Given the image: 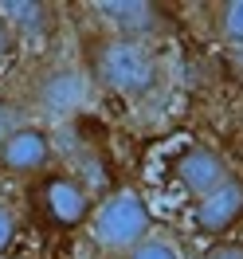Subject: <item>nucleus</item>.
<instances>
[{"instance_id": "20e7f679", "label": "nucleus", "mask_w": 243, "mask_h": 259, "mask_svg": "<svg viewBox=\"0 0 243 259\" xmlns=\"http://www.w3.org/2000/svg\"><path fill=\"white\" fill-rule=\"evenodd\" d=\"M35 208L51 228H79L90 224L94 200L86 193V185L71 173H47L35 185Z\"/></svg>"}, {"instance_id": "ddd939ff", "label": "nucleus", "mask_w": 243, "mask_h": 259, "mask_svg": "<svg viewBox=\"0 0 243 259\" xmlns=\"http://www.w3.org/2000/svg\"><path fill=\"white\" fill-rule=\"evenodd\" d=\"M20 126H24L20 110L12 106V102H4V98H0V146H4V142H8V138H12Z\"/></svg>"}, {"instance_id": "9d476101", "label": "nucleus", "mask_w": 243, "mask_h": 259, "mask_svg": "<svg viewBox=\"0 0 243 259\" xmlns=\"http://www.w3.org/2000/svg\"><path fill=\"white\" fill-rule=\"evenodd\" d=\"M204 16H208V32L224 48H243V0H216L204 8Z\"/></svg>"}, {"instance_id": "f03ea898", "label": "nucleus", "mask_w": 243, "mask_h": 259, "mask_svg": "<svg viewBox=\"0 0 243 259\" xmlns=\"http://www.w3.org/2000/svg\"><path fill=\"white\" fill-rule=\"evenodd\" d=\"M153 232V220H149V204L133 189H118L106 200L94 204V216H90V236H94L98 247L106 251H118L126 255L137 243Z\"/></svg>"}, {"instance_id": "7ed1b4c3", "label": "nucleus", "mask_w": 243, "mask_h": 259, "mask_svg": "<svg viewBox=\"0 0 243 259\" xmlns=\"http://www.w3.org/2000/svg\"><path fill=\"white\" fill-rule=\"evenodd\" d=\"M94 20L102 24V35L110 39H130V44H149L161 39L173 24H169V12L153 0H102V4H90Z\"/></svg>"}, {"instance_id": "f257e3e1", "label": "nucleus", "mask_w": 243, "mask_h": 259, "mask_svg": "<svg viewBox=\"0 0 243 259\" xmlns=\"http://www.w3.org/2000/svg\"><path fill=\"white\" fill-rule=\"evenodd\" d=\"M86 75H90V82L98 91H110V95L126 98V102H141L153 91H161L165 67L149 44L94 35L86 44Z\"/></svg>"}, {"instance_id": "4468645a", "label": "nucleus", "mask_w": 243, "mask_h": 259, "mask_svg": "<svg viewBox=\"0 0 243 259\" xmlns=\"http://www.w3.org/2000/svg\"><path fill=\"white\" fill-rule=\"evenodd\" d=\"M200 259H243V243H216Z\"/></svg>"}, {"instance_id": "dca6fc26", "label": "nucleus", "mask_w": 243, "mask_h": 259, "mask_svg": "<svg viewBox=\"0 0 243 259\" xmlns=\"http://www.w3.org/2000/svg\"><path fill=\"white\" fill-rule=\"evenodd\" d=\"M12 51H16V35H12V28L0 20V67L8 63V55H12Z\"/></svg>"}, {"instance_id": "6e6552de", "label": "nucleus", "mask_w": 243, "mask_h": 259, "mask_svg": "<svg viewBox=\"0 0 243 259\" xmlns=\"http://www.w3.org/2000/svg\"><path fill=\"white\" fill-rule=\"evenodd\" d=\"M239 220H243V181L239 177H231L224 189H216L212 196L192 204V224L204 236H224Z\"/></svg>"}, {"instance_id": "0eeeda50", "label": "nucleus", "mask_w": 243, "mask_h": 259, "mask_svg": "<svg viewBox=\"0 0 243 259\" xmlns=\"http://www.w3.org/2000/svg\"><path fill=\"white\" fill-rule=\"evenodd\" d=\"M51 157H55V149H51L47 130L28 126V122L0 146V169L12 173V177H39V173H47Z\"/></svg>"}, {"instance_id": "1a4fd4ad", "label": "nucleus", "mask_w": 243, "mask_h": 259, "mask_svg": "<svg viewBox=\"0 0 243 259\" xmlns=\"http://www.w3.org/2000/svg\"><path fill=\"white\" fill-rule=\"evenodd\" d=\"M0 20L12 28L16 39H43L59 28V8L43 4V0H4Z\"/></svg>"}, {"instance_id": "f8f14e48", "label": "nucleus", "mask_w": 243, "mask_h": 259, "mask_svg": "<svg viewBox=\"0 0 243 259\" xmlns=\"http://www.w3.org/2000/svg\"><path fill=\"white\" fill-rule=\"evenodd\" d=\"M16 232H20V216H16V208L0 200V255H8V247L16 243Z\"/></svg>"}, {"instance_id": "9b49d317", "label": "nucleus", "mask_w": 243, "mask_h": 259, "mask_svg": "<svg viewBox=\"0 0 243 259\" xmlns=\"http://www.w3.org/2000/svg\"><path fill=\"white\" fill-rule=\"evenodd\" d=\"M126 259H184V255H180V247L169 240V236H161V232H149V236L137 243L133 251H126Z\"/></svg>"}, {"instance_id": "39448f33", "label": "nucleus", "mask_w": 243, "mask_h": 259, "mask_svg": "<svg viewBox=\"0 0 243 259\" xmlns=\"http://www.w3.org/2000/svg\"><path fill=\"white\" fill-rule=\"evenodd\" d=\"M231 177H235V173H231L227 157L216 146H200V142H196V146H184L177 157H173V181L192 196V204L204 200V196H212L216 189H224Z\"/></svg>"}, {"instance_id": "2eb2a0df", "label": "nucleus", "mask_w": 243, "mask_h": 259, "mask_svg": "<svg viewBox=\"0 0 243 259\" xmlns=\"http://www.w3.org/2000/svg\"><path fill=\"white\" fill-rule=\"evenodd\" d=\"M224 63H227V75L243 82V48H224Z\"/></svg>"}, {"instance_id": "f3484780", "label": "nucleus", "mask_w": 243, "mask_h": 259, "mask_svg": "<svg viewBox=\"0 0 243 259\" xmlns=\"http://www.w3.org/2000/svg\"><path fill=\"white\" fill-rule=\"evenodd\" d=\"M0 259H12V255H0Z\"/></svg>"}, {"instance_id": "423d86ee", "label": "nucleus", "mask_w": 243, "mask_h": 259, "mask_svg": "<svg viewBox=\"0 0 243 259\" xmlns=\"http://www.w3.org/2000/svg\"><path fill=\"white\" fill-rule=\"evenodd\" d=\"M90 75H86V67H71V63H55L47 67L39 79L32 82V98L35 106H43L47 114H75L86 106V95H90Z\"/></svg>"}]
</instances>
